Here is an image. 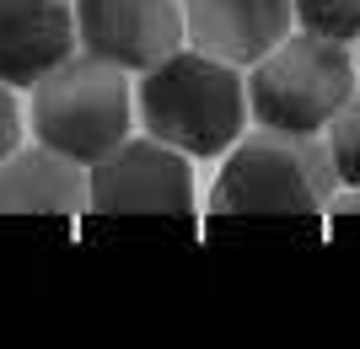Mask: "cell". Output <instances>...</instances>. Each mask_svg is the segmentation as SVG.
<instances>
[{
	"label": "cell",
	"mask_w": 360,
	"mask_h": 349,
	"mask_svg": "<svg viewBox=\"0 0 360 349\" xmlns=\"http://www.w3.org/2000/svg\"><path fill=\"white\" fill-rule=\"evenodd\" d=\"M135 113L146 135H156L172 151L221 156L248 129V86L237 65L210 60L199 48H172L167 60L140 70Z\"/></svg>",
	"instance_id": "cell-1"
},
{
	"label": "cell",
	"mask_w": 360,
	"mask_h": 349,
	"mask_svg": "<svg viewBox=\"0 0 360 349\" xmlns=\"http://www.w3.org/2000/svg\"><path fill=\"white\" fill-rule=\"evenodd\" d=\"M221 156L226 167L210 188V215H328V199L339 194L323 135L258 124Z\"/></svg>",
	"instance_id": "cell-2"
},
{
	"label": "cell",
	"mask_w": 360,
	"mask_h": 349,
	"mask_svg": "<svg viewBox=\"0 0 360 349\" xmlns=\"http://www.w3.org/2000/svg\"><path fill=\"white\" fill-rule=\"evenodd\" d=\"M32 135L38 145L70 156L81 167H91L97 156H108L129 135L135 124V91H129V70L97 60V54H65L54 70L32 81L27 103Z\"/></svg>",
	"instance_id": "cell-3"
},
{
	"label": "cell",
	"mask_w": 360,
	"mask_h": 349,
	"mask_svg": "<svg viewBox=\"0 0 360 349\" xmlns=\"http://www.w3.org/2000/svg\"><path fill=\"white\" fill-rule=\"evenodd\" d=\"M248 86V113L269 129H296V135H323L328 119L360 91V65L349 44L323 38V32H285L280 44L253 60Z\"/></svg>",
	"instance_id": "cell-4"
},
{
	"label": "cell",
	"mask_w": 360,
	"mask_h": 349,
	"mask_svg": "<svg viewBox=\"0 0 360 349\" xmlns=\"http://www.w3.org/2000/svg\"><path fill=\"white\" fill-rule=\"evenodd\" d=\"M86 210L91 215H194V172L188 156L162 145L156 135H124L108 156L86 167Z\"/></svg>",
	"instance_id": "cell-5"
},
{
	"label": "cell",
	"mask_w": 360,
	"mask_h": 349,
	"mask_svg": "<svg viewBox=\"0 0 360 349\" xmlns=\"http://www.w3.org/2000/svg\"><path fill=\"white\" fill-rule=\"evenodd\" d=\"M75 44L119 70H146L183 48V0H70Z\"/></svg>",
	"instance_id": "cell-6"
},
{
	"label": "cell",
	"mask_w": 360,
	"mask_h": 349,
	"mask_svg": "<svg viewBox=\"0 0 360 349\" xmlns=\"http://www.w3.org/2000/svg\"><path fill=\"white\" fill-rule=\"evenodd\" d=\"M290 27V0H183V44L237 70L264 60Z\"/></svg>",
	"instance_id": "cell-7"
},
{
	"label": "cell",
	"mask_w": 360,
	"mask_h": 349,
	"mask_svg": "<svg viewBox=\"0 0 360 349\" xmlns=\"http://www.w3.org/2000/svg\"><path fill=\"white\" fill-rule=\"evenodd\" d=\"M75 54V16L70 0H0V81L32 86Z\"/></svg>",
	"instance_id": "cell-8"
},
{
	"label": "cell",
	"mask_w": 360,
	"mask_h": 349,
	"mask_svg": "<svg viewBox=\"0 0 360 349\" xmlns=\"http://www.w3.org/2000/svg\"><path fill=\"white\" fill-rule=\"evenodd\" d=\"M86 167L49 145H16L0 162V215H81Z\"/></svg>",
	"instance_id": "cell-9"
},
{
	"label": "cell",
	"mask_w": 360,
	"mask_h": 349,
	"mask_svg": "<svg viewBox=\"0 0 360 349\" xmlns=\"http://www.w3.org/2000/svg\"><path fill=\"white\" fill-rule=\"evenodd\" d=\"M323 145H328V162H333V178H339V188H360V91L328 119V129H323Z\"/></svg>",
	"instance_id": "cell-10"
},
{
	"label": "cell",
	"mask_w": 360,
	"mask_h": 349,
	"mask_svg": "<svg viewBox=\"0 0 360 349\" xmlns=\"http://www.w3.org/2000/svg\"><path fill=\"white\" fill-rule=\"evenodd\" d=\"M290 16L307 32H323V38H339V44L360 38V0H290Z\"/></svg>",
	"instance_id": "cell-11"
},
{
	"label": "cell",
	"mask_w": 360,
	"mask_h": 349,
	"mask_svg": "<svg viewBox=\"0 0 360 349\" xmlns=\"http://www.w3.org/2000/svg\"><path fill=\"white\" fill-rule=\"evenodd\" d=\"M22 145V103H16V86L0 81V162Z\"/></svg>",
	"instance_id": "cell-12"
},
{
	"label": "cell",
	"mask_w": 360,
	"mask_h": 349,
	"mask_svg": "<svg viewBox=\"0 0 360 349\" xmlns=\"http://www.w3.org/2000/svg\"><path fill=\"white\" fill-rule=\"evenodd\" d=\"M328 215H333V220H349V215H360V188H349V194H333V199H328Z\"/></svg>",
	"instance_id": "cell-13"
},
{
	"label": "cell",
	"mask_w": 360,
	"mask_h": 349,
	"mask_svg": "<svg viewBox=\"0 0 360 349\" xmlns=\"http://www.w3.org/2000/svg\"><path fill=\"white\" fill-rule=\"evenodd\" d=\"M355 44H360V38H355ZM355 65H360V60H355Z\"/></svg>",
	"instance_id": "cell-14"
}]
</instances>
